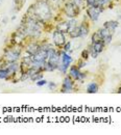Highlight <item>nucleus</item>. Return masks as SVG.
<instances>
[{
    "label": "nucleus",
    "instance_id": "obj_1",
    "mask_svg": "<svg viewBox=\"0 0 121 135\" xmlns=\"http://www.w3.org/2000/svg\"><path fill=\"white\" fill-rule=\"evenodd\" d=\"M25 16L38 21H45L51 17V9L47 1L40 0L35 5L30 6Z\"/></svg>",
    "mask_w": 121,
    "mask_h": 135
},
{
    "label": "nucleus",
    "instance_id": "obj_2",
    "mask_svg": "<svg viewBox=\"0 0 121 135\" xmlns=\"http://www.w3.org/2000/svg\"><path fill=\"white\" fill-rule=\"evenodd\" d=\"M102 11H104V6H101V5H90L87 8V14L91 20L97 21Z\"/></svg>",
    "mask_w": 121,
    "mask_h": 135
},
{
    "label": "nucleus",
    "instance_id": "obj_3",
    "mask_svg": "<svg viewBox=\"0 0 121 135\" xmlns=\"http://www.w3.org/2000/svg\"><path fill=\"white\" fill-rule=\"evenodd\" d=\"M104 45H105V44H104V41L96 42V43H92V45H91L90 48H89L90 54H91V57L96 58V57L104 51Z\"/></svg>",
    "mask_w": 121,
    "mask_h": 135
},
{
    "label": "nucleus",
    "instance_id": "obj_4",
    "mask_svg": "<svg viewBox=\"0 0 121 135\" xmlns=\"http://www.w3.org/2000/svg\"><path fill=\"white\" fill-rule=\"evenodd\" d=\"M78 13H79V7H77L73 2L66 3V5H65V14L67 15V17L73 19V18L77 17Z\"/></svg>",
    "mask_w": 121,
    "mask_h": 135
},
{
    "label": "nucleus",
    "instance_id": "obj_5",
    "mask_svg": "<svg viewBox=\"0 0 121 135\" xmlns=\"http://www.w3.org/2000/svg\"><path fill=\"white\" fill-rule=\"evenodd\" d=\"M20 57V50L18 49H6L4 53V59L7 62H15Z\"/></svg>",
    "mask_w": 121,
    "mask_h": 135
},
{
    "label": "nucleus",
    "instance_id": "obj_6",
    "mask_svg": "<svg viewBox=\"0 0 121 135\" xmlns=\"http://www.w3.org/2000/svg\"><path fill=\"white\" fill-rule=\"evenodd\" d=\"M46 60H47V50L41 48L34 55V61H37V62H40V64L44 65L46 62Z\"/></svg>",
    "mask_w": 121,
    "mask_h": 135
},
{
    "label": "nucleus",
    "instance_id": "obj_7",
    "mask_svg": "<svg viewBox=\"0 0 121 135\" xmlns=\"http://www.w3.org/2000/svg\"><path fill=\"white\" fill-rule=\"evenodd\" d=\"M52 38H53V43H54L56 46H59V47L64 46V44L66 43V42H65L64 33L61 32V31H59V30H55V31L53 32V34H52Z\"/></svg>",
    "mask_w": 121,
    "mask_h": 135
},
{
    "label": "nucleus",
    "instance_id": "obj_8",
    "mask_svg": "<svg viewBox=\"0 0 121 135\" xmlns=\"http://www.w3.org/2000/svg\"><path fill=\"white\" fill-rule=\"evenodd\" d=\"M69 73H70V76L73 77V78L76 79V80H80V81H83L84 78L86 77V74L80 73V72H79V69H78L77 67H75V66H72V67L70 68Z\"/></svg>",
    "mask_w": 121,
    "mask_h": 135
},
{
    "label": "nucleus",
    "instance_id": "obj_9",
    "mask_svg": "<svg viewBox=\"0 0 121 135\" xmlns=\"http://www.w3.org/2000/svg\"><path fill=\"white\" fill-rule=\"evenodd\" d=\"M98 32H99V34H100L102 41L104 42V44H109V43L112 41V35H113V33H112L109 29H106V28H104H104L99 29Z\"/></svg>",
    "mask_w": 121,
    "mask_h": 135
},
{
    "label": "nucleus",
    "instance_id": "obj_10",
    "mask_svg": "<svg viewBox=\"0 0 121 135\" xmlns=\"http://www.w3.org/2000/svg\"><path fill=\"white\" fill-rule=\"evenodd\" d=\"M73 88V81L71 80L70 77H66L64 79V82L62 85V93H70Z\"/></svg>",
    "mask_w": 121,
    "mask_h": 135
},
{
    "label": "nucleus",
    "instance_id": "obj_11",
    "mask_svg": "<svg viewBox=\"0 0 121 135\" xmlns=\"http://www.w3.org/2000/svg\"><path fill=\"white\" fill-rule=\"evenodd\" d=\"M70 29V23L69 22H62L60 24H57L56 26V30L63 32V33H68Z\"/></svg>",
    "mask_w": 121,
    "mask_h": 135
},
{
    "label": "nucleus",
    "instance_id": "obj_12",
    "mask_svg": "<svg viewBox=\"0 0 121 135\" xmlns=\"http://www.w3.org/2000/svg\"><path fill=\"white\" fill-rule=\"evenodd\" d=\"M104 27L106 28V29H109L112 33H114L115 29L118 27V22L117 21H107V22H105L104 24Z\"/></svg>",
    "mask_w": 121,
    "mask_h": 135
},
{
    "label": "nucleus",
    "instance_id": "obj_13",
    "mask_svg": "<svg viewBox=\"0 0 121 135\" xmlns=\"http://www.w3.org/2000/svg\"><path fill=\"white\" fill-rule=\"evenodd\" d=\"M40 49H41V47H40L38 44H35V43H32V44H29V45L26 47L27 53H29V54H32V55H35V53L40 50Z\"/></svg>",
    "mask_w": 121,
    "mask_h": 135
},
{
    "label": "nucleus",
    "instance_id": "obj_14",
    "mask_svg": "<svg viewBox=\"0 0 121 135\" xmlns=\"http://www.w3.org/2000/svg\"><path fill=\"white\" fill-rule=\"evenodd\" d=\"M71 62H72V57L68 55L66 52H63L62 53V65L66 68H69Z\"/></svg>",
    "mask_w": 121,
    "mask_h": 135
},
{
    "label": "nucleus",
    "instance_id": "obj_15",
    "mask_svg": "<svg viewBox=\"0 0 121 135\" xmlns=\"http://www.w3.org/2000/svg\"><path fill=\"white\" fill-rule=\"evenodd\" d=\"M10 78H11V74H10L7 68H2V69H0V79L8 80Z\"/></svg>",
    "mask_w": 121,
    "mask_h": 135
},
{
    "label": "nucleus",
    "instance_id": "obj_16",
    "mask_svg": "<svg viewBox=\"0 0 121 135\" xmlns=\"http://www.w3.org/2000/svg\"><path fill=\"white\" fill-rule=\"evenodd\" d=\"M98 91V85L96 84L95 82H91L89 83L87 86V93L89 94H95Z\"/></svg>",
    "mask_w": 121,
    "mask_h": 135
},
{
    "label": "nucleus",
    "instance_id": "obj_17",
    "mask_svg": "<svg viewBox=\"0 0 121 135\" xmlns=\"http://www.w3.org/2000/svg\"><path fill=\"white\" fill-rule=\"evenodd\" d=\"M89 32V27L86 25V23H83L79 26V33H80V37H85Z\"/></svg>",
    "mask_w": 121,
    "mask_h": 135
},
{
    "label": "nucleus",
    "instance_id": "obj_18",
    "mask_svg": "<svg viewBox=\"0 0 121 135\" xmlns=\"http://www.w3.org/2000/svg\"><path fill=\"white\" fill-rule=\"evenodd\" d=\"M43 77V75L41 74V72H35V74H33L32 76H30V79L33 80V81H38L39 79H41Z\"/></svg>",
    "mask_w": 121,
    "mask_h": 135
},
{
    "label": "nucleus",
    "instance_id": "obj_19",
    "mask_svg": "<svg viewBox=\"0 0 121 135\" xmlns=\"http://www.w3.org/2000/svg\"><path fill=\"white\" fill-rule=\"evenodd\" d=\"M100 41H102V38H101L99 32L97 31V32H95V33L93 34V36H92V43H96V42H100Z\"/></svg>",
    "mask_w": 121,
    "mask_h": 135
},
{
    "label": "nucleus",
    "instance_id": "obj_20",
    "mask_svg": "<svg viewBox=\"0 0 121 135\" xmlns=\"http://www.w3.org/2000/svg\"><path fill=\"white\" fill-rule=\"evenodd\" d=\"M72 2H73L77 7H79V8H82L83 5H84V0H73Z\"/></svg>",
    "mask_w": 121,
    "mask_h": 135
},
{
    "label": "nucleus",
    "instance_id": "obj_21",
    "mask_svg": "<svg viewBox=\"0 0 121 135\" xmlns=\"http://www.w3.org/2000/svg\"><path fill=\"white\" fill-rule=\"evenodd\" d=\"M47 83H48V82H47L45 79H40V80L37 81V85H38V86H43V85H46Z\"/></svg>",
    "mask_w": 121,
    "mask_h": 135
},
{
    "label": "nucleus",
    "instance_id": "obj_22",
    "mask_svg": "<svg viewBox=\"0 0 121 135\" xmlns=\"http://www.w3.org/2000/svg\"><path fill=\"white\" fill-rule=\"evenodd\" d=\"M99 0H86V2L89 5H98Z\"/></svg>",
    "mask_w": 121,
    "mask_h": 135
},
{
    "label": "nucleus",
    "instance_id": "obj_23",
    "mask_svg": "<svg viewBox=\"0 0 121 135\" xmlns=\"http://www.w3.org/2000/svg\"><path fill=\"white\" fill-rule=\"evenodd\" d=\"M89 53H90V51H89V50H84V51H83V53H82V57H83V59H84V60H86L87 58H88Z\"/></svg>",
    "mask_w": 121,
    "mask_h": 135
},
{
    "label": "nucleus",
    "instance_id": "obj_24",
    "mask_svg": "<svg viewBox=\"0 0 121 135\" xmlns=\"http://www.w3.org/2000/svg\"><path fill=\"white\" fill-rule=\"evenodd\" d=\"M70 47H71V43L70 42H67L64 44V51L65 52H68L70 50Z\"/></svg>",
    "mask_w": 121,
    "mask_h": 135
},
{
    "label": "nucleus",
    "instance_id": "obj_25",
    "mask_svg": "<svg viewBox=\"0 0 121 135\" xmlns=\"http://www.w3.org/2000/svg\"><path fill=\"white\" fill-rule=\"evenodd\" d=\"M109 2H111V0H99V1H98V5L104 6V5H105V4H107Z\"/></svg>",
    "mask_w": 121,
    "mask_h": 135
},
{
    "label": "nucleus",
    "instance_id": "obj_26",
    "mask_svg": "<svg viewBox=\"0 0 121 135\" xmlns=\"http://www.w3.org/2000/svg\"><path fill=\"white\" fill-rule=\"evenodd\" d=\"M85 65H86V61L80 60V61H78V64H77V66H76V67L78 68V69H82L83 67H85Z\"/></svg>",
    "mask_w": 121,
    "mask_h": 135
},
{
    "label": "nucleus",
    "instance_id": "obj_27",
    "mask_svg": "<svg viewBox=\"0 0 121 135\" xmlns=\"http://www.w3.org/2000/svg\"><path fill=\"white\" fill-rule=\"evenodd\" d=\"M48 86H49L50 89H54V88L56 87V84H55L54 82H49V83H48Z\"/></svg>",
    "mask_w": 121,
    "mask_h": 135
},
{
    "label": "nucleus",
    "instance_id": "obj_28",
    "mask_svg": "<svg viewBox=\"0 0 121 135\" xmlns=\"http://www.w3.org/2000/svg\"><path fill=\"white\" fill-rule=\"evenodd\" d=\"M118 93H121V87L119 88V90H118Z\"/></svg>",
    "mask_w": 121,
    "mask_h": 135
},
{
    "label": "nucleus",
    "instance_id": "obj_29",
    "mask_svg": "<svg viewBox=\"0 0 121 135\" xmlns=\"http://www.w3.org/2000/svg\"><path fill=\"white\" fill-rule=\"evenodd\" d=\"M0 1H1V0H0Z\"/></svg>",
    "mask_w": 121,
    "mask_h": 135
}]
</instances>
